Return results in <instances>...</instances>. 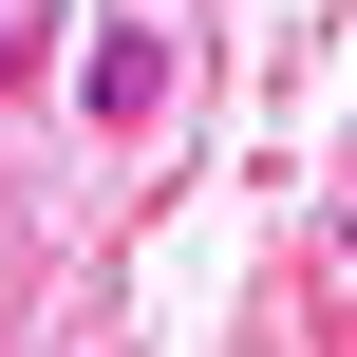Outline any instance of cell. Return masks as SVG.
Listing matches in <instances>:
<instances>
[{"mask_svg":"<svg viewBox=\"0 0 357 357\" xmlns=\"http://www.w3.org/2000/svg\"><path fill=\"white\" fill-rule=\"evenodd\" d=\"M169 75H188V38H169L151 0H113V19H94V56H75V132H113V151H132V132L169 113Z\"/></svg>","mask_w":357,"mask_h":357,"instance_id":"6da1fadb","label":"cell"}]
</instances>
